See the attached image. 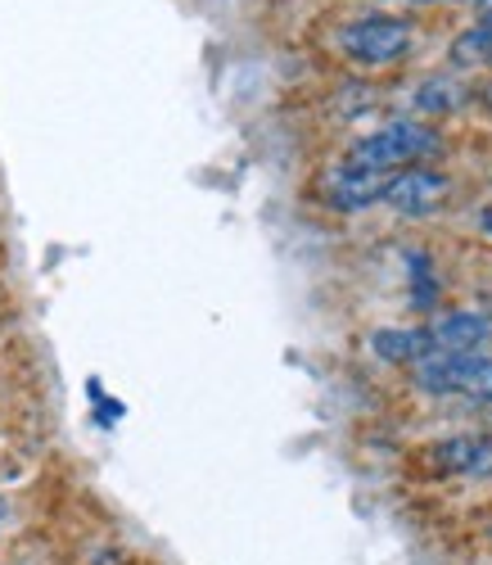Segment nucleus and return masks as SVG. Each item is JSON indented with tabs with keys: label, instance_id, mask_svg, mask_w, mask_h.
<instances>
[{
	"label": "nucleus",
	"instance_id": "f257e3e1",
	"mask_svg": "<svg viewBox=\"0 0 492 565\" xmlns=\"http://www.w3.org/2000/svg\"><path fill=\"white\" fill-rule=\"evenodd\" d=\"M438 146H442V140H438L434 127H425L416 118H398V122H384V127L357 136L349 159L362 163V168H375V172H388L393 177V172L416 168L420 159L438 154Z\"/></svg>",
	"mask_w": 492,
	"mask_h": 565
},
{
	"label": "nucleus",
	"instance_id": "f03ea898",
	"mask_svg": "<svg viewBox=\"0 0 492 565\" xmlns=\"http://www.w3.org/2000/svg\"><path fill=\"white\" fill-rule=\"evenodd\" d=\"M411 371H416V385L429 390V394H466V398L492 403V358H483V353H442V349H434Z\"/></svg>",
	"mask_w": 492,
	"mask_h": 565
},
{
	"label": "nucleus",
	"instance_id": "7ed1b4c3",
	"mask_svg": "<svg viewBox=\"0 0 492 565\" xmlns=\"http://www.w3.org/2000/svg\"><path fill=\"white\" fill-rule=\"evenodd\" d=\"M339 45L343 55L362 68H384V64H398L411 45V23L393 19V14H366V19H353L349 28L339 32Z\"/></svg>",
	"mask_w": 492,
	"mask_h": 565
},
{
	"label": "nucleus",
	"instance_id": "20e7f679",
	"mask_svg": "<svg viewBox=\"0 0 492 565\" xmlns=\"http://www.w3.org/2000/svg\"><path fill=\"white\" fill-rule=\"evenodd\" d=\"M452 195V181L434 172V168H403L388 177V191H384V204L403 217H429L442 209V200Z\"/></svg>",
	"mask_w": 492,
	"mask_h": 565
},
{
	"label": "nucleus",
	"instance_id": "39448f33",
	"mask_svg": "<svg viewBox=\"0 0 492 565\" xmlns=\"http://www.w3.org/2000/svg\"><path fill=\"white\" fill-rule=\"evenodd\" d=\"M321 191H325V204H330V209H339V213H357V209L384 204L388 172H375V168H362V163H353V159H343L339 168L325 172Z\"/></svg>",
	"mask_w": 492,
	"mask_h": 565
},
{
	"label": "nucleus",
	"instance_id": "423d86ee",
	"mask_svg": "<svg viewBox=\"0 0 492 565\" xmlns=\"http://www.w3.org/2000/svg\"><path fill=\"white\" fill-rule=\"evenodd\" d=\"M425 331H429L434 349H442V353H479L492 340V317L452 308V312H434V321Z\"/></svg>",
	"mask_w": 492,
	"mask_h": 565
},
{
	"label": "nucleus",
	"instance_id": "0eeeda50",
	"mask_svg": "<svg viewBox=\"0 0 492 565\" xmlns=\"http://www.w3.org/2000/svg\"><path fill=\"white\" fill-rule=\"evenodd\" d=\"M434 457L452 476H492V439H479V435H457L448 444H438Z\"/></svg>",
	"mask_w": 492,
	"mask_h": 565
},
{
	"label": "nucleus",
	"instance_id": "6e6552de",
	"mask_svg": "<svg viewBox=\"0 0 492 565\" xmlns=\"http://www.w3.org/2000/svg\"><path fill=\"white\" fill-rule=\"evenodd\" d=\"M371 349H375L379 358H388V362L416 366L420 358L434 353V340H429L425 326H420V331H375V335H371Z\"/></svg>",
	"mask_w": 492,
	"mask_h": 565
},
{
	"label": "nucleus",
	"instance_id": "1a4fd4ad",
	"mask_svg": "<svg viewBox=\"0 0 492 565\" xmlns=\"http://www.w3.org/2000/svg\"><path fill=\"white\" fill-rule=\"evenodd\" d=\"M466 100V90H461V82H452V77H425L420 86H416V114H452L457 105Z\"/></svg>",
	"mask_w": 492,
	"mask_h": 565
},
{
	"label": "nucleus",
	"instance_id": "9d476101",
	"mask_svg": "<svg viewBox=\"0 0 492 565\" xmlns=\"http://www.w3.org/2000/svg\"><path fill=\"white\" fill-rule=\"evenodd\" d=\"M6 521H10V502L0 498V530H6Z\"/></svg>",
	"mask_w": 492,
	"mask_h": 565
},
{
	"label": "nucleus",
	"instance_id": "9b49d317",
	"mask_svg": "<svg viewBox=\"0 0 492 565\" xmlns=\"http://www.w3.org/2000/svg\"><path fill=\"white\" fill-rule=\"evenodd\" d=\"M474 10H479V19H483V14H492V0H474Z\"/></svg>",
	"mask_w": 492,
	"mask_h": 565
},
{
	"label": "nucleus",
	"instance_id": "f8f14e48",
	"mask_svg": "<svg viewBox=\"0 0 492 565\" xmlns=\"http://www.w3.org/2000/svg\"><path fill=\"white\" fill-rule=\"evenodd\" d=\"M483 105H488V109H492V86H488V90H483Z\"/></svg>",
	"mask_w": 492,
	"mask_h": 565
}]
</instances>
